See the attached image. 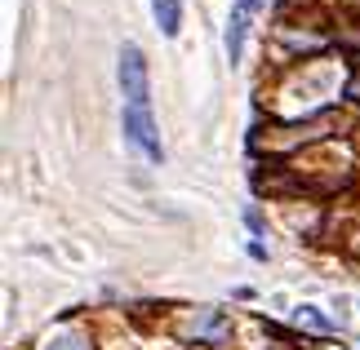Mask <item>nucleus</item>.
<instances>
[{
    "instance_id": "9",
    "label": "nucleus",
    "mask_w": 360,
    "mask_h": 350,
    "mask_svg": "<svg viewBox=\"0 0 360 350\" xmlns=\"http://www.w3.org/2000/svg\"><path fill=\"white\" fill-rule=\"evenodd\" d=\"M240 9H245V13H254V9H262V0H240Z\"/></svg>"
},
{
    "instance_id": "6",
    "label": "nucleus",
    "mask_w": 360,
    "mask_h": 350,
    "mask_svg": "<svg viewBox=\"0 0 360 350\" xmlns=\"http://www.w3.org/2000/svg\"><path fill=\"white\" fill-rule=\"evenodd\" d=\"M294 319H298V324H307V328H316V332H334V324H329V319L316 311V306H298Z\"/></svg>"
},
{
    "instance_id": "8",
    "label": "nucleus",
    "mask_w": 360,
    "mask_h": 350,
    "mask_svg": "<svg viewBox=\"0 0 360 350\" xmlns=\"http://www.w3.org/2000/svg\"><path fill=\"white\" fill-rule=\"evenodd\" d=\"M76 346H80L76 337H53V346H49V350H76Z\"/></svg>"
},
{
    "instance_id": "4",
    "label": "nucleus",
    "mask_w": 360,
    "mask_h": 350,
    "mask_svg": "<svg viewBox=\"0 0 360 350\" xmlns=\"http://www.w3.org/2000/svg\"><path fill=\"white\" fill-rule=\"evenodd\" d=\"M151 13H156V27L169 40L183 32V0H151Z\"/></svg>"
},
{
    "instance_id": "1",
    "label": "nucleus",
    "mask_w": 360,
    "mask_h": 350,
    "mask_svg": "<svg viewBox=\"0 0 360 350\" xmlns=\"http://www.w3.org/2000/svg\"><path fill=\"white\" fill-rule=\"evenodd\" d=\"M120 124H124V142L143 151V160H151V164H160V160H165V147H160L156 120H151V107L129 102V107L120 111Z\"/></svg>"
},
{
    "instance_id": "2",
    "label": "nucleus",
    "mask_w": 360,
    "mask_h": 350,
    "mask_svg": "<svg viewBox=\"0 0 360 350\" xmlns=\"http://www.w3.org/2000/svg\"><path fill=\"white\" fill-rule=\"evenodd\" d=\"M120 89L138 107L151 102V76H147V58H143V49H138V45H124L120 49Z\"/></svg>"
},
{
    "instance_id": "3",
    "label": "nucleus",
    "mask_w": 360,
    "mask_h": 350,
    "mask_svg": "<svg viewBox=\"0 0 360 350\" xmlns=\"http://www.w3.org/2000/svg\"><path fill=\"white\" fill-rule=\"evenodd\" d=\"M227 328H231V324H227V315H223V311H200L196 319H191V328H187V332H191V342H223V337H227Z\"/></svg>"
},
{
    "instance_id": "5",
    "label": "nucleus",
    "mask_w": 360,
    "mask_h": 350,
    "mask_svg": "<svg viewBox=\"0 0 360 350\" xmlns=\"http://www.w3.org/2000/svg\"><path fill=\"white\" fill-rule=\"evenodd\" d=\"M245 18H249L245 9H236V13L227 18V62H231V67L240 62V49H245Z\"/></svg>"
},
{
    "instance_id": "7",
    "label": "nucleus",
    "mask_w": 360,
    "mask_h": 350,
    "mask_svg": "<svg viewBox=\"0 0 360 350\" xmlns=\"http://www.w3.org/2000/svg\"><path fill=\"white\" fill-rule=\"evenodd\" d=\"M245 222H249V231L262 235V213H258V208H245Z\"/></svg>"
}]
</instances>
